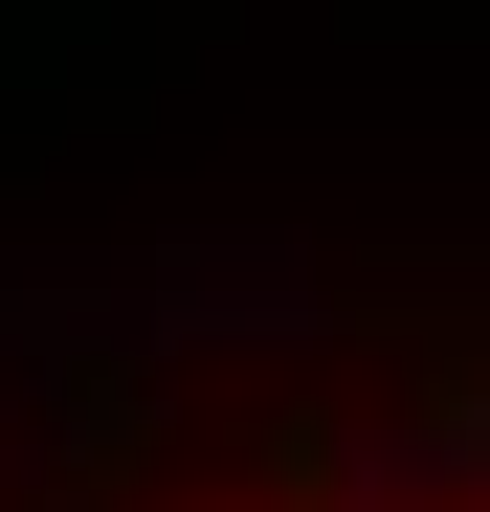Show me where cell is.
Instances as JSON below:
<instances>
[{
	"label": "cell",
	"instance_id": "6da1fadb",
	"mask_svg": "<svg viewBox=\"0 0 490 512\" xmlns=\"http://www.w3.org/2000/svg\"><path fill=\"white\" fill-rule=\"evenodd\" d=\"M23 512H490V334H335L67 446Z\"/></svg>",
	"mask_w": 490,
	"mask_h": 512
}]
</instances>
